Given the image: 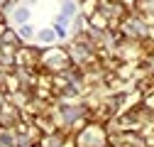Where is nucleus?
<instances>
[{
  "label": "nucleus",
  "instance_id": "1",
  "mask_svg": "<svg viewBox=\"0 0 154 147\" xmlns=\"http://www.w3.org/2000/svg\"><path fill=\"white\" fill-rule=\"evenodd\" d=\"M73 147H110L108 145V133L100 123H86L71 135Z\"/></svg>",
  "mask_w": 154,
  "mask_h": 147
},
{
  "label": "nucleus",
  "instance_id": "2",
  "mask_svg": "<svg viewBox=\"0 0 154 147\" xmlns=\"http://www.w3.org/2000/svg\"><path fill=\"white\" fill-rule=\"evenodd\" d=\"M69 66H73V64H71V59H69V54H66V49H64V47L54 44V47H47V49H42L39 74L44 71V74H49V76H56V74L66 71Z\"/></svg>",
  "mask_w": 154,
  "mask_h": 147
},
{
  "label": "nucleus",
  "instance_id": "3",
  "mask_svg": "<svg viewBox=\"0 0 154 147\" xmlns=\"http://www.w3.org/2000/svg\"><path fill=\"white\" fill-rule=\"evenodd\" d=\"M69 137H71V133H66V130H51V133H44L42 137H39V147H66V142H69Z\"/></svg>",
  "mask_w": 154,
  "mask_h": 147
},
{
  "label": "nucleus",
  "instance_id": "4",
  "mask_svg": "<svg viewBox=\"0 0 154 147\" xmlns=\"http://www.w3.org/2000/svg\"><path fill=\"white\" fill-rule=\"evenodd\" d=\"M10 22H12V27H20V25H27L29 20H32V8H27V5H15L12 10H10Z\"/></svg>",
  "mask_w": 154,
  "mask_h": 147
},
{
  "label": "nucleus",
  "instance_id": "5",
  "mask_svg": "<svg viewBox=\"0 0 154 147\" xmlns=\"http://www.w3.org/2000/svg\"><path fill=\"white\" fill-rule=\"evenodd\" d=\"M51 30H54V34H56V39H66V37L71 34V20L56 12L54 20H51Z\"/></svg>",
  "mask_w": 154,
  "mask_h": 147
},
{
  "label": "nucleus",
  "instance_id": "6",
  "mask_svg": "<svg viewBox=\"0 0 154 147\" xmlns=\"http://www.w3.org/2000/svg\"><path fill=\"white\" fill-rule=\"evenodd\" d=\"M0 44H8V47H12V49H20L22 47V39H20V34H17V30L15 27H3L0 30Z\"/></svg>",
  "mask_w": 154,
  "mask_h": 147
},
{
  "label": "nucleus",
  "instance_id": "7",
  "mask_svg": "<svg viewBox=\"0 0 154 147\" xmlns=\"http://www.w3.org/2000/svg\"><path fill=\"white\" fill-rule=\"evenodd\" d=\"M34 42H37V47H42V49L54 47V44H56V34H54V30H51V27H42V30H37Z\"/></svg>",
  "mask_w": 154,
  "mask_h": 147
},
{
  "label": "nucleus",
  "instance_id": "8",
  "mask_svg": "<svg viewBox=\"0 0 154 147\" xmlns=\"http://www.w3.org/2000/svg\"><path fill=\"white\" fill-rule=\"evenodd\" d=\"M88 27H91V30H98V32H105V30L110 27V20H108L103 12L95 10V12L88 15Z\"/></svg>",
  "mask_w": 154,
  "mask_h": 147
},
{
  "label": "nucleus",
  "instance_id": "9",
  "mask_svg": "<svg viewBox=\"0 0 154 147\" xmlns=\"http://www.w3.org/2000/svg\"><path fill=\"white\" fill-rule=\"evenodd\" d=\"M79 12L81 10H79V3H76V0H61V3H59V15L69 17V20H73Z\"/></svg>",
  "mask_w": 154,
  "mask_h": 147
},
{
  "label": "nucleus",
  "instance_id": "10",
  "mask_svg": "<svg viewBox=\"0 0 154 147\" xmlns=\"http://www.w3.org/2000/svg\"><path fill=\"white\" fill-rule=\"evenodd\" d=\"M71 32L73 34H86L88 32V15H83V12H79L71 20Z\"/></svg>",
  "mask_w": 154,
  "mask_h": 147
},
{
  "label": "nucleus",
  "instance_id": "11",
  "mask_svg": "<svg viewBox=\"0 0 154 147\" xmlns=\"http://www.w3.org/2000/svg\"><path fill=\"white\" fill-rule=\"evenodd\" d=\"M15 30H17V34H20V39H22V42H32V39H34V34H37V30H34L29 22H27V25H20V27H15Z\"/></svg>",
  "mask_w": 154,
  "mask_h": 147
},
{
  "label": "nucleus",
  "instance_id": "12",
  "mask_svg": "<svg viewBox=\"0 0 154 147\" xmlns=\"http://www.w3.org/2000/svg\"><path fill=\"white\" fill-rule=\"evenodd\" d=\"M12 147H39V142L32 140V137H27L25 133H17V140H15Z\"/></svg>",
  "mask_w": 154,
  "mask_h": 147
},
{
  "label": "nucleus",
  "instance_id": "13",
  "mask_svg": "<svg viewBox=\"0 0 154 147\" xmlns=\"http://www.w3.org/2000/svg\"><path fill=\"white\" fill-rule=\"evenodd\" d=\"M10 71H12V69H8V66L0 64V88L5 86V81H8V76H10Z\"/></svg>",
  "mask_w": 154,
  "mask_h": 147
},
{
  "label": "nucleus",
  "instance_id": "14",
  "mask_svg": "<svg viewBox=\"0 0 154 147\" xmlns=\"http://www.w3.org/2000/svg\"><path fill=\"white\" fill-rule=\"evenodd\" d=\"M10 101H8V93H5V88H0V113H3V108L8 105Z\"/></svg>",
  "mask_w": 154,
  "mask_h": 147
},
{
  "label": "nucleus",
  "instance_id": "15",
  "mask_svg": "<svg viewBox=\"0 0 154 147\" xmlns=\"http://www.w3.org/2000/svg\"><path fill=\"white\" fill-rule=\"evenodd\" d=\"M39 0H22V5H27V8H32V5H37Z\"/></svg>",
  "mask_w": 154,
  "mask_h": 147
}]
</instances>
